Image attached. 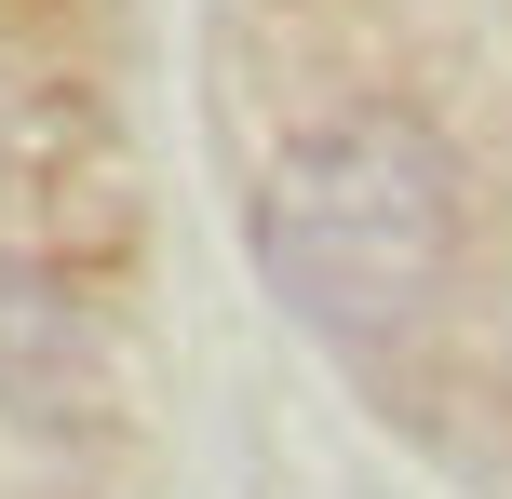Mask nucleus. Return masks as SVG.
<instances>
[{"instance_id":"obj_1","label":"nucleus","mask_w":512,"mask_h":499,"mask_svg":"<svg viewBox=\"0 0 512 499\" xmlns=\"http://www.w3.org/2000/svg\"><path fill=\"white\" fill-rule=\"evenodd\" d=\"M256 270L297 324L324 338H405L459 284V162L405 108H351V122L297 135L256 189Z\"/></svg>"}]
</instances>
